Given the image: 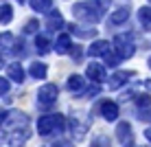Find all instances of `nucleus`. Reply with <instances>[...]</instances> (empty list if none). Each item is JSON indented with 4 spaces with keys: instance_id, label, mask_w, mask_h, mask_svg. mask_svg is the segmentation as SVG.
Returning <instances> with one entry per match:
<instances>
[{
    "instance_id": "23",
    "label": "nucleus",
    "mask_w": 151,
    "mask_h": 147,
    "mask_svg": "<svg viewBox=\"0 0 151 147\" xmlns=\"http://www.w3.org/2000/svg\"><path fill=\"white\" fill-rule=\"evenodd\" d=\"M0 66H2V57H0Z\"/></svg>"
},
{
    "instance_id": "20",
    "label": "nucleus",
    "mask_w": 151,
    "mask_h": 147,
    "mask_svg": "<svg viewBox=\"0 0 151 147\" xmlns=\"http://www.w3.org/2000/svg\"><path fill=\"white\" fill-rule=\"evenodd\" d=\"M7 90H9V81L7 79H0V94H4Z\"/></svg>"
},
{
    "instance_id": "6",
    "label": "nucleus",
    "mask_w": 151,
    "mask_h": 147,
    "mask_svg": "<svg viewBox=\"0 0 151 147\" xmlns=\"http://www.w3.org/2000/svg\"><path fill=\"white\" fill-rule=\"evenodd\" d=\"M116 136H118V140H121L123 145L132 143V127H129V123H118V127H116Z\"/></svg>"
},
{
    "instance_id": "11",
    "label": "nucleus",
    "mask_w": 151,
    "mask_h": 147,
    "mask_svg": "<svg viewBox=\"0 0 151 147\" xmlns=\"http://www.w3.org/2000/svg\"><path fill=\"white\" fill-rule=\"evenodd\" d=\"M55 49H57V53H66V51L70 49V38L66 33H61L59 38H57V42H55Z\"/></svg>"
},
{
    "instance_id": "8",
    "label": "nucleus",
    "mask_w": 151,
    "mask_h": 147,
    "mask_svg": "<svg viewBox=\"0 0 151 147\" xmlns=\"http://www.w3.org/2000/svg\"><path fill=\"white\" fill-rule=\"evenodd\" d=\"M127 79H129V72H116V75L110 77V88H112V90H116V88H121Z\"/></svg>"
},
{
    "instance_id": "22",
    "label": "nucleus",
    "mask_w": 151,
    "mask_h": 147,
    "mask_svg": "<svg viewBox=\"0 0 151 147\" xmlns=\"http://www.w3.org/2000/svg\"><path fill=\"white\" fill-rule=\"evenodd\" d=\"M149 68H151V57H149Z\"/></svg>"
},
{
    "instance_id": "5",
    "label": "nucleus",
    "mask_w": 151,
    "mask_h": 147,
    "mask_svg": "<svg viewBox=\"0 0 151 147\" xmlns=\"http://www.w3.org/2000/svg\"><path fill=\"white\" fill-rule=\"evenodd\" d=\"M88 77H90L92 81L101 83L103 79H105V70H103L101 64H90V66H88Z\"/></svg>"
},
{
    "instance_id": "7",
    "label": "nucleus",
    "mask_w": 151,
    "mask_h": 147,
    "mask_svg": "<svg viewBox=\"0 0 151 147\" xmlns=\"http://www.w3.org/2000/svg\"><path fill=\"white\" fill-rule=\"evenodd\" d=\"M127 18H129V7H121L112 13L110 24H123V22H127Z\"/></svg>"
},
{
    "instance_id": "3",
    "label": "nucleus",
    "mask_w": 151,
    "mask_h": 147,
    "mask_svg": "<svg viewBox=\"0 0 151 147\" xmlns=\"http://www.w3.org/2000/svg\"><path fill=\"white\" fill-rule=\"evenodd\" d=\"M57 97H59L57 86H55V83H46V86H42L40 90H37V106L50 108V106L57 101Z\"/></svg>"
},
{
    "instance_id": "12",
    "label": "nucleus",
    "mask_w": 151,
    "mask_h": 147,
    "mask_svg": "<svg viewBox=\"0 0 151 147\" xmlns=\"http://www.w3.org/2000/svg\"><path fill=\"white\" fill-rule=\"evenodd\" d=\"M138 15H140V22L145 24V29H151V7H142Z\"/></svg>"
},
{
    "instance_id": "16",
    "label": "nucleus",
    "mask_w": 151,
    "mask_h": 147,
    "mask_svg": "<svg viewBox=\"0 0 151 147\" xmlns=\"http://www.w3.org/2000/svg\"><path fill=\"white\" fill-rule=\"evenodd\" d=\"M0 22H11V7L9 4L0 7Z\"/></svg>"
},
{
    "instance_id": "21",
    "label": "nucleus",
    "mask_w": 151,
    "mask_h": 147,
    "mask_svg": "<svg viewBox=\"0 0 151 147\" xmlns=\"http://www.w3.org/2000/svg\"><path fill=\"white\" fill-rule=\"evenodd\" d=\"M145 138H147V140H151V127H147V130H145Z\"/></svg>"
},
{
    "instance_id": "15",
    "label": "nucleus",
    "mask_w": 151,
    "mask_h": 147,
    "mask_svg": "<svg viewBox=\"0 0 151 147\" xmlns=\"http://www.w3.org/2000/svg\"><path fill=\"white\" fill-rule=\"evenodd\" d=\"M31 4H33L35 11H46V9L53 4V0H31Z\"/></svg>"
},
{
    "instance_id": "18",
    "label": "nucleus",
    "mask_w": 151,
    "mask_h": 147,
    "mask_svg": "<svg viewBox=\"0 0 151 147\" xmlns=\"http://www.w3.org/2000/svg\"><path fill=\"white\" fill-rule=\"evenodd\" d=\"M37 49H40V53H48V40L42 35V38H37Z\"/></svg>"
},
{
    "instance_id": "2",
    "label": "nucleus",
    "mask_w": 151,
    "mask_h": 147,
    "mask_svg": "<svg viewBox=\"0 0 151 147\" xmlns=\"http://www.w3.org/2000/svg\"><path fill=\"white\" fill-rule=\"evenodd\" d=\"M72 11L79 15L81 20L92 22V20H101L103 9L99 7V2H96V4H92V2H79V4H75V7H72Z\"/></svg>"
},
{
    "instance_id": "17",
    "label": "nucleus",
    "mask_w": 151,
    "mask_h": 147,
    "mask_svg": "<svg viewBox=\"0 0 151 147\" xmlns=\"http://www.w3.org/2000/svg\"><path fill=\"white\" fill-rule=\"evenodd\" d=\"M92 147H110V138L107 136H96L92 140Z\"/></svg>"
},
{
    "instance_id": "1",
    "label": "nucleus",
    "mask_w": 151,
    "mask_h": 147,
    "mask_svg": "<svg viewBox=\"0 0 151 147\" xmlns=\"http://www.w3.org/2000/svg\"><path fill=\"white\" fill-rule=\"evenodd\" d=\"M55 130H64V117L61 114H48L37 121V132L42 136H50Z\"/></svg>"
},
{
    "instance_id": "25",
    "label": "nucleus",
    "mask_w": 151,
    "mask_h": 147,
    "mask_svg": "<svg viewBox=\"0 0 151 147\" xmlns=\"http://www.w3.org/2000/svg\"><path fill=\"white\" fill-rule=\"evenodd\" d=\"M149 2H151V0H149Z\"/></svg>"
},
{
    "instance_id": "13",
    "label": "nucleus",
    "mask_w": 151,
    "mask_h": 147,
    "mask_svg": "<svg viewBox=\"0 0 151 147\" xmlns=\"http://www.w3.org/2000/svg\"><path fill=\"white\" fill-rule=\"evenodd\" d=\"M9 75H11V79H13V81H18V83H22V79H24V70H22V68H20L18 64L9 66Z\"/></svg>"
},
{
    "instance_id": "9",
    "label": "nucleus",
    "mask_w": 151,
    "mask_h": 147,
    "mask_svg": "<svg viewBox=\"0 0 151 147\" xmlns=\"http://www.w3.org/2000/svg\"><path fill=\"white\" fill-rule=\"evenodd\" d=\"M107 49H110V44H107L105 40H99V42H94V44L90 46V51H88V53H90V55H105Z\"/></svg>"
},
{
    "instance_id": "10",
    "label": "nucleus",
    "mask_w": 151,
    "mask_h": 147,
    "mask_svg": "<svg viewBox=\"0 0 151 147\" xmlns=\"http://www.w3.org/2000/svg\"><path fill=\"white\" fill-rule=\"evenodd\" d=\"M83 77L81 75H72V77H68V90H72V92H81V88H83Z\"/></svg>"
},
{
    "instance_id": "4",
    "label": "nucleus",
    "mask_w": 151,
    "mask_h": 147,
    "mask_svg": "<svg viewBox=\"0 0 151 147\" xmlns=\"http://www.w3.org/2000/svg\"><path fill=\"white\" fill-rule=\"evenodd\" d=\"M101 114H103V119H105V121H116V117H118V106L114 101H103L101 103Z\"/></svg>"
},
{
    "instance_id": "14",
    "label": "nucleus",
    "mask_w": 151,
    "mask_h": 147,
    "mask_svg": "<svg viewBox=\"0 0 151 147\" xmlns=\"http://www.w3.org/2000/svg\"><path fill=\"white\" fill-rule=\"evenodd\" d=\"M31 75H33L35 79H44L46 77V66L44 64H33L31 66Z\"/></svg>"
},
{
    "instance_id": "24",
    "label": "nucleus",
    "mask_w": 151,
    "mask_h": 147,
    "mask_svg": "<svg viewBox=\"0 0 151 147\" xmlns=\"http://www.w3.org/2000/svg\"><path fill=\"white\" fill-rule=\"evenodd\" d=\"M20 2H22V0H20Z\"/></svg>"
},
{
    "instance_id": "19",
    "label": "nucleus",
    "mask_w": 151,
    "mask_h": 147,
    "mask_svg": "<svg viewBox=\"0 0 151 147\" xmlns=\"http://www.w3.org/2000/svg\"><path fill=\"white\" fill-rule=\"evenodd\" d=\"M53 147H72L70 140H64V138H59V140H55V145Z\"/></svg>"
}]
</instances>
